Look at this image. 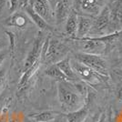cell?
<instances>
[{
	"label": "cell",
	"instance_id": "1",
	"mask_svg": "<svg viewBox=\"0 0 122 122\" xmlns=\"http://www.w3.org/2000/svg\"><path fill=\"white\" fill-rule=\"evenodd\" d=\"M57 92L60 107L66 114L84 107V96L69 81L58 82Z\"/></svg>",
	"mask_w": 122,
	"mask_h": 122
},
{
	"label": "cell",
	"instance_id": "2",
	"mask_svg": "<svg viewBox=\"0 0 122 122\" xmlns=\"http://www.w3.org/2000/svg\"><path fill=\"white\" fill-rule=\"evenodd\" d=\"M110 14L109 7L105 6L102 11L94 18L90 32L86 37H101L102 36H109Z\"/></svg>",
	"mask_w": 122,
	"mask_h": 122
},
{
	"label": "cell",
	"instance_id": "3",
	"mask_svg": "<svg viewBox=\"0 0 122 122\" xmlns=\"http://www.w3.org/2000/svg\"><path fill=\"white\" fill-rule=\"evenodd\" d=\"M75 59L90 67L92 70L100 74L102 76H107V66L106 60L100 55L86 54V53H77L75 56Z\"/></svg>",
	"mask_w": 122,
	"mask_h": 122
},
{
	"label": "cell",
	"instance_id": "4",
	"mask_svg": "<svg viewBox=\"0 0 122 122\" xmlns=\"http://www.w3.org/2000/svg\"><path fill=\"white\" fill-rule=\"evenodd\" d=\"M66 52V46L61 44L59 41L56 39H47L43 44L41 57L50 62H58L59 60L63 59V56H65Z\"/></svg>",
	"mask_w": 122,
	"mask_h": 122
},
{
	"label": "cell",
	"instance_id": "5",
	"mask_svg": "<svg viewBox=\"0 0 122 122\" xmlns=\"http://www.w3.org/2000/svg\"><path fill=\"white\" fill-rule=\"evenodd\" d=\"M70 64H71L72 68L74 69L77 77L83 81L89 83L91 85H95V84L100 83L104 80L103 78L105 77V76H102L100 74L95 72L94 70H92L90 67L86 66V65L78 62L76 59L70 60Z\"/></svg>",
	"mask_w": 122,
	"mask_h": 122
},
{
	"label": "cell",
	"instance_id": "6",
	"mask_svg": "<svg viewBox=\"0 0 122 122\" xmlns=\"http://www.w3.org/2000/svg\"><path fill=\"white\" fill-rule=\"evenodd\" d=\"M110 14V25H109V35L116 34L122 28V0H117L112 8L109 9Z\"/></svg>",
	"mask_w": 122,
	"mask_h": 122
},
{
	"label": "cell",
	"instance_id": "7",
	"mask_svg": "<svg viewBox=\"0 0 122 122\" xmlns=\"http://www.w3.org/2000/svg\"><path fill=\"white\" fill-rule=\"evenodd\" d=\"M31 5L34 11L48 25H50L52 22H55L54 10L51 7L50 4L47 2V0H35Z\"/></svg>",
	"mask_w": 122,
	"mask_h": 122
},
{
	"label": "cell",
	"instance_id": "8",
	"mask_svg": "<svg viewBox=\"0 0 122 122\" xmlns=\"http://www.w3.org/2000/svg\"><path fill=\"white\" fill-rule=\"evenodd\" d=\"M82 42V53L86 54H94V55H99L105 50L106 45L101 40H98L94 37H85L82 39H76Z\"/></svg>",
	"mask_w": 122,
	"mask_h": 122
},
{
	"label": "cell",
	"instance_id": "9",
	"mask_svg": "<svg viewBox=\"0 0 122 122\" xmlns=\"http://www.w3.org/2000/svg\"><path fill=\"white\" fill-rule=\"evenodd\" d=\"M79 7L84 15L97 16L105 7V0H81Z\"/></svg>",
	"mask_w": 122,
	"mask_h": 122
},
{
	"label": "cell",
	"instance_id": "10",
	"mask_svg": "<svg viewBox=\"0 0 122 122\" xmlns=\"http://www.w3.org/2000/svg\"><path fill=\"white\" fill-rule=\"evenodd\" d=\"M94 18L86 15H77V27L76 39H82L88 36Z\"/></svg>",
	"mask_w": 122,
	"mask_h": 122
},
{
	"label": "cell",
	"instance_id": "11",
	"mask_svg": "<svg viewBox=\"0 0 122 122\" xmlns=\"http://www.w3.org/2000/svg\"><path fill=\"white\" fill-rule=\"evenodd\" d=\"M43 38L42 36H39L36 39L33 47L31 51L29 52L27 57L25 58V64H24V70L27 69L28 67H30L34 63H36V61L40 60L41 58V54H42V48H43Z\"/></svg>",
	"mask_w": 122,
	"mask_h": 122
},
{
	"label": "cell",
	"instance_id": "12",
	"mask_svg": "<svg viewBox=\"0 0 122 122\" xmlns=\"http://www.w3.org/2000/svg\"><path fill=\"white\" fill-rule=\"evenodd\" d=\"M54 16L56 24H61L66 22L67 16L70 13L69 2L68 0H57L54 6Z\"/></svg>",
	"mask_w": 122,
	"mask_h": 122
},
{
	"label": "cell",
	"instance_id": "13",
	"mask_svg": "<svg viewBox=\"0 0 122 122\" xmlns=\"http://www.w3.org/2000/svg\"><path fill=\"white\" fill-rule=\"evenodd\" d=\"M56 66L60 69V71L64 74V76L66 77L67 81L69 82H76L77 81L79 78L77 77L76 74L75 73L74 69L72 68V66L70 64V59L65 57L63 59L59 60L58 62L55 63Z\"/></svg>",
	"mask_w": 122,
	"mask_h": 122
},
{
	"label": "cell",
	"instance_id": "14",
	"mask_svg": "<svg viewBox=\"0 0 122 122\" xmlns=\"http://www.w3.org/2000/svg\"><path fill=\"white\" fill-rule=\"evenodd\" d=\"M28 20H29V18H28V16L26 15L25 13L15 11L6 19L5 24L8 25H12V26L22 28V27H24V26H25V25H27Z\"/></svg>",
	"mask_w": 122,
	"mask_h": 122
},
{
	"label": "cell",
	"instance_id": "15",
	"mask_svg": "<svg viewBox=\"0 0 122 122\" xmlns=\"http://www.w3.org/2000/svg\"><path fill=\"white\" fill-rule=\"evenodd\" d=\"M76 27H77V13L76 11L71 10L66 20V25H65L66 34L69 37L76 39Z\"/></svg>",
	"mask_w": 122,
	"mask_h": 122
},
{
	"label": "cell",
	"instance_id": "16",
	"mask_svg": "<svg viewBox=\"0 0 122 122\" xmlns=\"http://www.w3.org/2000/svg\"><path fill=\"white\" fill-rule=\"evenodd\" d=\"M24 9H25V14L28 16V18H30V20L32 22H34L35 25H37L40 29L46 30V29H49L50 28V25H48L41 16H39V15L36 14V12L34 11V9L32 8V5H27Z\"/></svg>",
	"mask_w": 122,
	"mask_h": 122
},
{
	"label": "cell",
	"instance_id": "17",
	"mask_svg": "<svg viewBox=\"0 0 122 122\" xmlns=\"http://www.w3.org/2000/svg\"><path fill=\"white\" fill-rule=\"evenodd\" d=\"M39 66H40V60L36 61V63H34L30 67H28L27 69L24 70V74H23V76H21L19 83H18V88L19 89H23L26 86V84L30 80L31 77L34 76V74L37 71Z\"/></svg>",
	"mask_w": 122,
	"mask_h": 122
},
{
	"label": "cell",
	"instance_id": "18",
	"mask_svg": "<svg viewBox=\"0 0 122 122\" xmlns=\"http://www.w3.org/2000/svg\"><path fill=\"white\" fill-rule=\"evenodd\" d=\"M87 109L86 107H82L75 112L67 113L66 115L67 122H85L87 117Z\"/></svg>",
	"mask_w": 122,
	"mask_h": 122
},
{
	"label": "cell",
	"instance_id": "19",
	"mask_svg": "<svg viewBox=\"0 0 122 122\" xmlns=\"http://www.w3.org/2000/svg\"><path fill=\"white\" fill-rule=\"evenodd\" d=\"M58 115L59 114L57 112L47 110V111H43L35 114V115H32L31 118L36 122H50L54 121Z\"/></svg>",
	"mask_w": 122,
	"mask_h": 122
},
{
	"label": "cell",
	"instance_id": "20",
	"mask_svg": "<svg viewBox=\"0 0 122 122\" xmlns=\"http://www.w3.org/2000/svg\"><path fill=\"white\" fill-rule=\"evenodd\" d=\"M45 74L46 76H48L49 77L55 79L58 82H65L67 81L66 77L64 76V74L60 71V69L56 66V64H53L50 66H48L45 71Z\"/></svg>",
	"mask_w": 122,
	"mask_h": 122
},
{
	"label": "cell",
	"instance_id": "21",
	"mask_svg": "<svg viewBox=\"0 0 122 122\" xmlns=\"http://www.w3.org/2000/svg\"><path fill=\"white\" fill-rule=\"evenodd\" d=\"M18 7V0H9V11L14 13Z\"/></svg>",
	"mask_w": 122,
	"mask_h": 122
},
{
	"label": "cell",
	"instance_id": "22",
	"mask_svg": "<svg viewBox=\"0 0 122 122\" xmlns=\"http://www.w3.org/2000/svg\"><path fill=\"white\" fill-rule=\"evenodd\" d=\"M6 55H7V52H6L5 50H4V49L0 50V66H1V65L3 64L4 60L5 59Z\"/></svg>",
	"mask_w": 122,
	"mask_h": 122
},
{
	"label": "cell",
	"instance_id": "23",
	"mask_svg": "<svg viewBox=\"0 0 122 122\" xmlns=\"http://www.w3.org/2000/svg\"><path fill=\"white\" fill-rule=\"evenodd\" d=\"M54 122H67L66 121V115H60V114H59V115L56 117V119L54 120Z\"/></svg>",
	"mask_w": 122,
	"mask_h": 122
},
{
	"label": "cell",
	"instance_id": "24",
	"mask_svg": "<svg viewBox=\"0 0 122 122\" xmlns=\"http://www.w3.org/2000/svg\"><path fill=\"white\" fill-rule=\"evenodd\" d=\"M27 5H29V0H18V6L25 8Z\"/></svg>",
	"mask_w": 122,
	"mask_h": 122
},
{
	"label": "cell",
	"instance_id": "25",
	"mask_svg": "<svg viewBox=\"0 0 122 122\" xmlns=\"http://www.w3.org/2000/svg\"><path fill=\"white\" fill-rule=\"evenodd\" d=\"M97 122H107V116L105 113H102L101 115L99 116L98 119H97Z\"/></svg>",
	"mask_w": 122,
	"mask_h": 122
},
{
	"label": "cell",
	"instance_id": "26",
	"mask_svg": "<svg viewBox=\"0 0 122 122\" xmlns=\"http://www.w3.org/2000/svg\"><path fill=\"white\" fill-rule=\"evenodd\" d=\"M4 79H5V72H4V70H1L0 71V86L3 84Z\"/></svg>",
	"mask_w": 122,
	"mask_h": 122
},
{
	"label": "cell",
	"instance_id": "27",
	"mask_svg": "<svg viewBox=\"0 0 122 122\" xmlns=\"http://www.w3.org/2000/svg\"><path fill=\"white\" fill-rule=\"evenodd\" d=\"M6 2H7V0H0V12L3 10V8L5 7Z\"/></svg>",
	"mask_w": 122,
	"mask_h": 122
},
{
	"label": "cell",
	"instance_id": "28",
	"mask_svg": "<svg viewBox=\"0 0 122 122\" xmlns=\"http://www.w3.org/2000/svg\"><path fill=\"white\" fill-rule=\"evenodd\" d=\"M5 46V41L3 40V39H0V50H2L3 48H4V46Z\"/></svg>",
	"mask_w": 122,
	"mask_h": 122
},
{
	"label": "cell",
	"instance_id": "29",
	"mask_svg": "<svg viewBox=\"0 0 122 122\" xmlns=\"http://www.w3.org/2000/svg\"><path fill=\"white\" fill-rule=\"evenodd\" d=\"M97 119H98V117H93V118L91 119V122H97Z\"/></svg>",
	"mask_w": 122,
	"mask_h": 122
},
{
	"label": "cell",
	"instance_id": "30",
	"mask_svg": "<svg viewBox=\"0 0 122 122\" xmlns=\"http://www.w3.org/2000/svg\"><path fill=\"white\" fill-rule=\"evenodd\" d=\"M118 94H119V97H120V98L122 99V89L119 91V93H118Z\"/></svg>",
	"mask_w": 122,
	"mask_h": 122
},
{
	"label": "cell",
	"instance_id": "31",
	"mask_svg": "<svg viewBox=\"0 0 122 122\" xmlns=\"http://www.w3.org/2000/svg\"><path fill=\"white\" fill-rule=\"evenodd\" d=\"M33 122H36V121H33Z\"/></svg>",
	"mask_w": 122,
	"mask_h": 122
}]
</instances>
